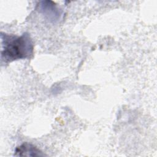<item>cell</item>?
I'll return each mask as SVG.
<instances>
[{
	"mask_svg": "<svg viewBox=\"0 0 157 157\" xmlns=\"http://www.w3.org/2000/svg\"><path fill=\"white\" fill-rule=\"evenodd\" d=\"M1 39L2 62L8 63L18 59L29 58L33 54V42L28 33L18 36L1 32Z\"/></svg>",
	"mask_w": 157,
	"mask_h": 157,
	"instance_id": "6da1fadb",
	"label": "cell"
},
{
	"mask_svg": "<svg viewBox=\"0 0 157 157\" xmlns=\"http://www.w3.org/2000/svg\"><path fill=\"white\" fill-rule=\"evenodd\" d=\"M14 155L18 156H43L44 154L34 145L28 142H24L16 148Z\"/></svg>",
	"mask_w": 157,
	"mask_h": 157,
	"instance_id": "7a4b0ae2",
	"label": "cell"
}]
</instances>
